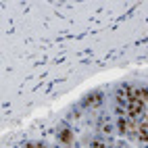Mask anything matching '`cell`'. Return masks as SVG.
<instances>
[{
    "mask_svg": "<svg viewBox=\"0 0 148 148\" xmlns=\"http://www.w3.org/2000/svg\"><path fill=\"white\" fill-rule=\"evenodd\" d=\"M142 113H144V102H140L138 98H132L127 102V115H130V119H138Z\"/></svg>",
    "mask_w": 148,
    "mask_h": 148,
    "instance_id": "6da1fadb",
    "label": "cell"
},
{
    "mask_svg": "<svg viewBox=\"0 0 148 148\" xmlns=\"http://www.w3.org/2000/svg\"><path fill=\"white\" fill-rule=\"evenodd\" d=\"M134 94H136L134 88L130 84H123L119 90H117V100H119V102H130L132 98H134Z\"/></svg>",
    "mask_w": 148,
    "mask_h": 148,
    "instance_id": "7a4b0ae2",
    "label": "cell"
},
{
    "mask_svg": "<svg viewBox=\"0 0 148 148\" xmlns=\"http://www.w3.org/2000/svg\"><path fill=\"white\" fill-rule=\"evenodd\" d=\"M100 100H102V94H100V92H92V94L84 100V104H86V106H96V104H100Z\"/></svg>",
    "mask_w": 148,
    "mask_h": 148,
    "instance_id": "3957f363",
    "label": "cell"
},
{
    "mask_svg": "<svg viewBox=\"0 0 148 148\" xmlns=\"http://www.w3.org/2000/svg\"><path fill=\"white\" fill-rule=\"evenodd\" d=\"M58 138H61L63 142H71V138H73V134L69 132V130H63L61 134H58Z\"/></svg>",
    "mask_w": 148,
    "mask_h": 148,
    "instance_id": "277c9868",
    "label": "cell"
},
{
    "mask_svg": "<svg viewBox=\"0 0 148 148\" xmlns=\"http://www.w3.org/2000/svg\"><path fill=\"white\" fill-rule=\"evenodd\" d=\"M117 127H119V132H121V134H127V130H130V123H127L125 119H121Z\"/></svg>",
    "mask_w": 148,
    "mask_h": 148,
    "instance_id": "5b68a950",
    "label": "cell"
},
{
    "mask_svg": "<svg viewBox=\"0 0 148 148\" xmlns=\"http://www.w3.org/2000/svg\"><path fill=\"white\" fill-rule=\"evenodd\" d=\"M142 125H144V127H146V130H148V115L144 117V123H142Z\"/></svg>",
    "mask_w": 148,
    "mask_h": 148,
    "instance_id": "8992f818",
    "label": "cell"
}]
</instances>
